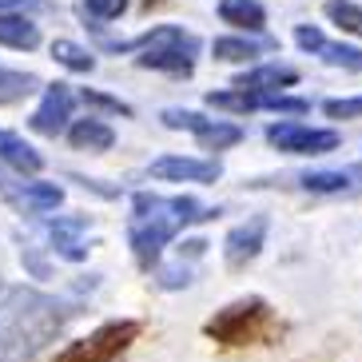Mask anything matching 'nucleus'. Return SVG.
Returning <instances> with one entry per match:
<instances>
[{
  "label": "nucleus",
  "mask_w": 362,
  "mask_h": 362,
  "mask_svg": "<svg viewBox=\"0 0 362 362\" xmlns=\"http://www.w3.org/2000/svg\"><path fill=\"white\" fill-rule=\"evenodd\" d=\"M76 307L33 287L0 291V362H33L60 330L72 322Z\"/></svg>",
  "instance_id": "obj_1"
},
{
  "label": "nucleus",
  "mask_w": 362,
  "mask_h": 362,
  "mask_svg": "<svg viewBox=\"0 0 362 362\" xmlns=\"http://www.w3.org/2000/svg\"><path fill=\"white\" fill-rule=\"evenodd\" d=\"M219 215L215 207H203L199 199L192 195H151V192H139L132 195V219H128V247L136 263L144 271L160 263L163 247L175 239L187 223H203Z\"/></svg>",
  "instance_id": "obj_2"
},
{
  "label": "nucleus",
  "mask_w": 362,
  "mask_h": 362,
  "mask_svg": "<svg viewBox=\"0 0 362 362\" xmlns=\"http://www.w3.org/2000/svg\"><path fill=\"white\" fill-rule=\"evenodd\" d=\"M203 334L227 351H243V346H275L287 334V322L279 319V310L259 295L235 298L223 310H215L203 322Z\"/></svg>",
  "instance_id": "obj_3"
},
{
  "label": "nucleus",
  "mask_w": 362,
  "mask_h": 362,
  "mask_svg": "<svg viewBox=\"0 0 362 362\" xmlns=\"http://www.w3.org/2000/svg\"><path fill=\"white\" fill-rule=\"evenodd\" d=\"M112 52H139L136 64L151 68V72H171V76H192L195 56H199V40L192 33H183L180 24H156L151 33L136 36L124 44H107Z\"/></svg>",
  "instance_id": "obj_4"
},
{
  "label": "nucleus",
  "mask_w": 362,
  "mask_h": 362,
  "mask_svg": "<svg viewBox=\"0 0 362 362\" xmlns=\"http://www.w3.org/2000/svg\"><path fill=\"white\" fill-rule=\"evenodd\" d=\"M139 322L136 319H116V322H104L96 327L88 339H76L68 342L64 351L56 354L52 362H119L128 354V346L139 339Z\"/></svg>",
  "instance_id": "obj_5"
},
{
  "label": "nucleus",
  "mask_w": 362,
  "mask_h": 362,
  "mask_svg": "<svg viewBox=\"0 0 362 362\" xmlns=\"http://www.w3.org/2000/svg\"><path fill=\"white\" fill-rule=\"evenodd\" d=\"M160 119L175 132H192L203 151H223V148H235V144L243 139V128H239V124H231V119H207V116H199V112H187V107H168Z\"/></svg>",
  "instance_id": "obj_6"
},
{
  "label": "nucleus",
  "mask_w": 362,
  "mask_h": 362,
  "mask_svg": "<svg viewBox=\"0 0 362 362\" xmlns=\"http://www.w3.org/2000/svg\"><path fill=\"white\" fill-rule=\"evenodd\" d=\"M267 144L287 151V156H327V151H334L342 144V136L330 128H307V124L283 119V124L267 128Z\"/></svg>",
  "instance_id": "obj_7"
},
{
  "label": "nucleus",
  "mask_w": 362,
  "mask_h": 362,
  "mask_svg": "<svg viewBox=\"0 0 362 362\" xmlns=\"http://www.w3.org/2000/svg\"><path fill=\"white\" fill-rule=\"evenodd\" d=\"M207 104L219 107V112H283V116H303L310 112L307 100L298 96H259V92H207Z\"/></svg>",
  "instance_id": "obj_8"
},
{
  "label": "nucleus",
  "mask_w": 362,
  "mask_h": 362,
  "mask_svg": "<svg viewBox=\"0 0 362 362\" xmlns=\"http://www.w3.org/2000/svg\"><path fill=\"white\" fill-rule=\"evenodd\" d=\"M295 44L303 48V52L319 56L322 64H330V68H342V72H362V48L327 40V36H322V28H315V24H298V28H295Z\"/></svg>",
  "instance_id": "obj_9"
},
{
  "label": "nucleus",
  "mask_w": 362,
  "mask_h": 362,
  "mask_svg": "<svg viewBox=\"0 0 362 362\" xmlns=\"http://www.w3.org/2000/svg\"><path fill=\"white\" fill-rule=\"evenodd\" d=\"M72 104H76V96L68 84H60V80L56 84H44V100L36 104L28 128L40 132V136H60L68 128V119H72Z\"/></svg>",
  "instance_id": "obj_10"
},
{
  "label": "nucleus",
  "mask_w": 362,
  "mask_h": 362,
  "mask_svg": "<svg viewBox=\"0 0 362 362\" xmlns=\"http://www.w3.org/2000/svg\"><path fill=\"white\" fill-rule=\"evenodd\" d=\"M267 243V219L263 215H255V219H247V223L231 227L223 239V263L231 267V271H247V267L259 259V251H263Z\"/></svg>",
  "instance_id": "obj_11"
},
{
  "label": "nucleus",
  "mask_w": 362,
  "mask_h": 362,
  "mask_svg": "<svg viewBox=\"0 0 362 362\" xmlns=\"http://www.w3.org/2000/svg\"><path fill=\"white\" fill-rule=\"evenodd\" d=\"M44 235H48V243H52V251L60 259H68V263H80V259H88V215H68V219H48L44 223Z\"/></svg>",
  "instance_id": "obj_12"
},
{
  "label": "nucleus",
  "mask_w": 362,
  "mask_h": 362,
  "mask_svg": "<svg viewBox=\"0 0 362 362\" xmlns=\"http://www.w3.org/2000/svg\"><path fill=\"white\" fill-rule=\"evenodd\" d=\"M4 203H12L16 211L24 215H48L64 203V192L56 183H40V180H28V183H8L4 192Z\"/></svg>",
  "instance_id": "obj_13"
},
{
  "label": "nucleus",
  "mask_w": 362,
  "mask_h": 362,
  "mask_svg": "<svg viewBox=\"0 0 362 362\" xmlns=\"http://www.w3.org/2000/svg\"><path fill=\"white\" fill-rule=\"evenodd\" d=\"M219 171L223 168L215 160H187V156H163L151 163V175L163 183H215Z\"/></svg>",
  "instance_id": "obj_14"
},
{
  "label": "nucleus",
  "mask_w": 362,
  "mask_h": 362,
  "mask_svg": "<svg viewBox=\"0 0 362 362\" xmlns=\"http://www.w3.org/2000/svg\"><path fill=\"white\" fill-rule=\"evenodd\" d=\"M298 84V72L287 64H263V68H251V72L235 76L239 92H259V96H283V88Z\"/></svg>",
  "instance_id": "obj_15"
},
{
  "label": "nucleus",
  "mask_w": 362,
  "mask_h": 362,
  "mask_svg": "<svg viewBox=\"0 0 362 362\" xmlns=\"http://www.w3.org/2000/svg\"><path fill=\"white\" fill-rule=\"evenodd\" d=\"M0 44L16 52H33L40 48V24L24 12H0Z\"/></svg>",
  "instance_id": "obj_16"
},
{
  "label": "nucleus",
  "mask_w": 362,
  "mask_h": 362,
  "mask_svg": "<svg viewBox=\"0 0 362 362\" xmlns=\"http://www.w3.org/2000/svg\"><path fill=\"white\" fill-rule=\"evenodd\" d=\"M0 163H8V168L21 171V175H36V171L44 168L40 151H36L28 139H21L16 132H0Z\"/></svg>",
  "instance_id": "obj_17"
},
{
  "label": "nucleus",
  "mask_w": 362,
  "mask_h": 362,
  "mask_svg": "<svg viewBox=\"0 0 362 362\" xmlns=\"http://www.w3.org/2000/svg\"><path fill=\"white\" fill-rule=\"evenodd\" d=\"M68 144H72L76 151H107L116 144V132L107 128L104 119L88 116V119H76L72 128H68Z\"/></svg>",
  "instance_id": "obj_18"
},
{
  "label": "nucleus",
  "mask_w": 362,
  "mask_h": 362,
  "mask_svg": "<svg viewBox=\"0 0 362 362\" xmlns=\"http://www.w3.org/2000/svg\"><path fill=\"white\" fill-rule=\"evenodd\" d=\"M219 21L239 28V33H263L267 8L259 0H219Z\"/></svg>",
  "instance_id": "obj_19"
},
{
  "label": "nucleus",
  "mask_w": 362,
  "mask_h": 362,
  "mask_svg": "<svg viewBox=\"0 0 362 362\" xmlns=\"http://www.w3.org/2000/svg\"><path fill=\"white\" fill-rule=\"evenodd\" d=\"M183 247H187V251H180V259L160 271V287L163 291H175V287H187V283H192V263L203 255V247L207 243H203V239H187Z\"/></svg>",
  "instance_id": "obj_20"
},
{
  "label": "nucleus",
  "mask_w": 362,
  "mask_h": 362,
  "mask_svg": "<svg viewBox=\"0 0 362 362\" xmlns=\"http://www.w3.org/2000/svg\"><path fill=\"white\" fill-rule=\"evenodd\" d=\"M36 88H40V80H36L33 72H12V68H0V107L28 100Z\"/></svg>",
  "instance_id": "obj_21"
},
{
  "label": "nucleus",
  "mask_w": 362,
  "mask_h": 362,
  "mask_svg": "<svg viewBox=\"0 0 362 362\" xmlns=\"http://www.w3.org/2000/svg\"><path fill=\"white\" fill-rule=\"evenodd\" d=\"M358 175L362 171H307V175H298V183L307 192H346Z\"/></svg>",
  "instance_id": "obj_22"
},
{
  "label": "nucleus",
  "mask_w": 362,
  "mask_h": 362,
  "mask_svg": "<svg viewBox=\"0 0 362 362\" xmlns=\"http://www.w3.org/2000/svg\"><path fill=\"white\" fill-rule=\"evenodd\" d=\"M267 48V40H239V36H223V40L211 44L215 60H231V64H239V60H251V56H259Z\"/></svg>",
  "instance_id": "obj_23"
},
{
  "label": "nucleus",
  "mask_w": 362,
  "mask_h": 362,
  "mask_svg": "<svg viewBox=\"0 0 362 362\" xmlns=\"http://www.w3.org/2000/svg\"><path fill=\"white\" fill-rule=\"evenodd\" d=\"M52 56L68 68V72H92V68H96V56L88 52V48H80V44H72V40H56Z\"/></svg>",
  "instance_id": "obj_24"
},
{
  "label": "nucleus",
  "mask_w": 362,
  "mask_h": 362,
  "mask_svg": "<svg viewBox=\"0 0 362 362\" xmlns=\"http://www.w3.org/2000/svg\"><path fill=\"white\" fill-rule=\"evenodd\" d=\"M322 12H327L330 21L339 24V28L362 36V8L354 4V0H327V8H322Z\"/></svg>",
  "instance_id": "obj_25"
},
{
  "label": "nucleus",
  "mask_w": 362,
  "mask_h": 362,
  "mask_svg": "<svg viewBox=\"0 0 362 362\" xmlns=\"http://www.w3.org/2000/svg\"><path fill=\"white\" fill-rule=\"evenodd\" d=\"M84 12L92 21H119L128 12V0H84Z\"/></svg>",
  "instance_id": "obj_26"
},
{
  "label": "nucleus",
  "mask_w": 362,
  "mask_h": 362,
  "mask_svg": "<svg viewBox=\"0 0 362 362\" xmlns=\"http://www.w3.org/2000/svg\"><path fill=\"white\" fill-rule=\"evenodd\" d=\"M84 104L88 107H104V112H112V116H132V107L124 104V100L107 96V92H92V88H84Z\"/></svg>",
  "instance_id": "obj_27"
},
{
  "label": "nucleus",
  "mask_w": 362,
  "mask_h": 362,
  "mask_svg": "<svg viewBox=\"0 0 362 362\" xmlns=\"http://www.w3.org/2000/svg\"><path fill=\"white\" fill-rule=\"evenodd\" d=\"M322 112H327L330 119H358L362 116V96H354V100H327Z\"/></svg>",
  "instance_id": "obj_28"
},
{
  "label": "nucleus",
  "mask_w": 362,
  "mask_h": 362,
  "mask_svg": "<svg viewBox=\"0 0 362 362\" xmlns=\"http://www.w3.org/2000/svg\"><path fill=\"white\" fill-rule=\"evenodd\" d=\"M24 8H52L48 0H0V12H24Z\"/></svg>",
  "instance_id": "obj_29"
}]
</instances>
